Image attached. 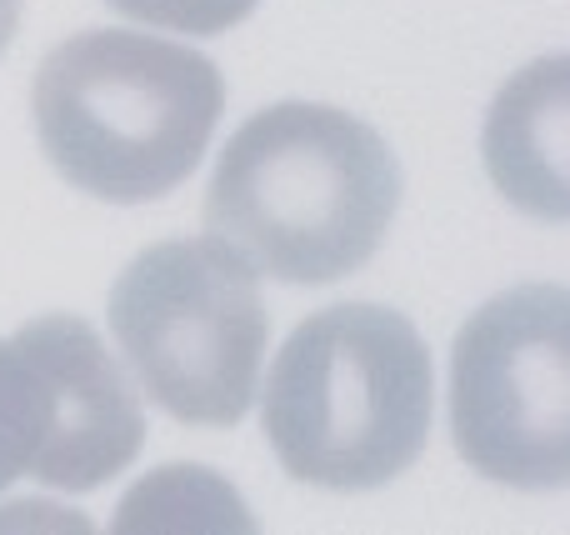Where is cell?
<instances>
[{
    "mask_svg": "<svg viewBox=\"0 0 570 535\" xmlns=\"http://www.w3.org/2000/svg\"><path fill=\"white\" fill-rule=\"evenodd\" d=\"M435 376L421 330L385 306H331L281 346L261 420L281 470L321 491L405 476L431 436Z\"/></svg>",
    "mask_w": 570,
    "mask_h": 535,
    "instance_id": "obj_3",
    "label": "cell"
},
{
    "mask_svg": "<svg viewBox=\"0 0 570 535\" xmlns=\"http://www.w3.org/2000/svg\"><path fill=\"white\" fill-rule=\"evenodd\" d=\"M110 10L140 20L156 30H180V36H220V30L250 20L261 0H106Z\"/></svg>",
    "mask_w": 570,
    "mask_h": 535,
    "instance_id": "obj_9",
    "label": "cell"
},
{
    "mask_svg": "<svg viewBox=\"0 0 570 535\" xmlns=\"http://www.w3.org/2000/svg\"><path fill=\"white\" fill-rule=\"evenodd\" d=\"M16 346L50 396L46 446L30 476L56 491H96L130 470L146 446V416L96 330L76 316H40L20 326Z\"/></svg>",
    "mask_w": 570,
    "mask_h": 535,
    "instance_id": "obj_6",
    "label": "cell"
},
{
    "mask_svg": "<svg viewBox=\"0 0 570 535\" xmlns=\"http://www.w3.org/2000/svg\"><path fill=\"white\" fill-rule=\"evenodd\" d=\"M16 26H20V0H0V56H6Z\"/></svg>",
    "mask_w": 570,
    "mask_h": 535,
    "instance_id": "obj_10",
    "label": "cell"
},
{
    "mask_svg": "<svg viewBox=\"0 0 570 535\" xmlns=\"http://www.w3.org/2000/svg\"><path fill=\"white\" fill-rule=\"evenodd\" d=\"M50 426V396L40 370L16 340H0V491L30 476Z\"/></svg>",
    "mask_w": 570,
    "mask_h": 535,
    "instance_id": "obj_8",
    "label": "cell"
},
{
    "mask_svg": "<svg viewBox=\"0 0 570 535\" xmlns=\"http://www.w3.org/2000/svg\"><path fill=\"white\" fill-rule=\"evenodd\" d=\"M485 170L511 206L566 220V56L525 66L485 116Z\"/></svg>",
    "mask_w": 570,
    "mask_h": 535,
    "instance_id": "obj_7",
    "label": "cell"
},
{
    "mask_svg": "<svg viewBox=\"0 0 570 535\" xmlns=\"http://www.w3.org/2000/svg\"><path fill=\"white\" fill-rule=\"evenodd\" d=\"M30 110L66 186L106 206H146L200 166L226 110V80L180 40L80 30L40 60Z\"/></svg>",
    "mask_w": 570,
    "mask_h": 535,
    "instance_id": "obj_2",
    "label": "cell"
},
{
    "mask_svg": "<svg viewBox=\"0 0 570 535\" xmlns=\"http://www.w3.org/2000/svg\"><path fill=\"white\" fill-rule=\"evenodd\" d=\"M110 336L140 390L180 426L230 430L261 390L266 306L256 270L220 240H160L120 270Z\"/></svg>",
    "mask_w": 570,
    "mask_h": 535,
    "instance_id": "obj_4",
    "label": "cell"
},
{
    "mask_svg": "<svg viewBox=\"0 0 570 535\" xmlns=\"http://www.w3.org/2000/svg\"><path fill=\"white\" fill-rule=\"evenodd\" d=\"M381 130L335 106L285 100L230 136L206 190L210 240L281 286H331L371 266L401 210Z\"/></svg>",
    "mask_w": 570,
    "mask_h": 535,
    "instance_id": "obj_1",
    "label": "cell"
},
{
    "mask_svg": "<svg viewBox=\"0 0 570 535\" xmlns=\"http://www.w3.org/2000/svg\"><path fill=\"white\" fill-rule=\"evenodd\" d=\"M566 396V286H515L461 326L451 356V436L475 476L515 491H561L570 476Z\"/></svg>",
    "mask_w": 570,
    "mask_h": 535,
    "instance_id": "obj_5",
    "label": "cell"
}]
</instances>
